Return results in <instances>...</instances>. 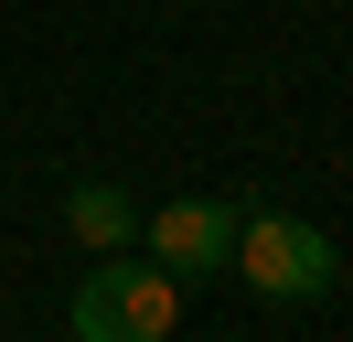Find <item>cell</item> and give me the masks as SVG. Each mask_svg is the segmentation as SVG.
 I'll return each mask as SVG.
<instances>
[{
  "mask_svg": "<svg viewBox=\"0 0 353 342\" xmlns=\"http://www.w3.org/2000/svg\"><path fill=\"white\" fill-rule=\"evenodd\" d=\"M225 278H246L257 299L300 310V299H321L332 278H343V246H332L310 214H268V203H246V225H236V268H225Z\"/></svg>",
  "mask_w": 353,
  "mask_h": 342,
  "instance_id": "obj_1",
  "label": "cell"
},
{
  "mask_svg": "<svg viewBox=\"0 0 353 342\" xmlns=\"http://www.w3.org/2000/svg\"><path fill=\"white\" fill-rule=\"evenodd\" d=\"M65 321H75V342H172V321H182V278L161 268V256L139 268V256L118 246L108 268L75 278V310H65Z\"/></svg>",
  "mask_w": 353,
  "mask_h": 342,
  "instance_id": "obj_2",
  "label": "cell"
},
{
  "mask_svg": "<svg viewBox=\"0 0 353 342\" xmlns=\"http://www.w3.org/2000/svg\"><path fill=\"white\" fill-rule=\"evenodd\" d=\"M236 225H246V214L225 203V192H182V203L150 214V256L172 278H225V268H236Z\"/></svg>",
  "mask_w": 353,
  "mask_h": 342,
  "instance_id": "obj_3",
  "label": "cell"
},
{
  "mask_svg": "<svg viewBox=\"0 0 353 342\" xmlns=\"http://www.w3.org/2000/svg\"><path fill=\"white\" fill-rule=\"evenodd\" d=\"M65 225L86 235L97 256H118V246H129V235H139V203H129V192H118V182H75V192H65Z\"/></svg>",
  "mask_w": 353,
  "mask_h": 342,
  "instance_id": "obj_4",
  "label": "cell"
}]
</instances>
